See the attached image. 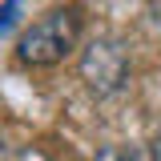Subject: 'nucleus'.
Masks as SVG:
<instances>
[{"label":"nucleus","mask_w":161,"mask_h":161,"mask_svg":"<svg viewBox=\"0 0 161 161\" xmlns=\"http://www.w3.org/2000/svg\"><path fill=\"white\" fill-rule=\"evenodd\" d=\"M80 80L97 97L117 93L121 85L129 80V53L121 48L117 40H93L85 48V57H80Z\"/></svg>","instance_id":"2"},{"label":"nucleus","mask_w":161,"mask_h":161,"mask_svg":"<svg viewBox=\"0 0 161 161\" xmlns=\"http://www.w3.org/2000/svg\"><path fill=\"white\" fill-rule=\"evenodd\" d=\"M97 161H145V157L133 149H105V153H97Z\"/></svg>","instance_id":"3"},{"label":"nucleus","mask_w":161,"mask_h":161,"mask_svg":"<svg viewBox=\"0 0 161 161\" xmlns=\"http://www.w3.org/2000/svg\"><path fill=\"white\" fill-rule=\"evenodd\" d=\"M16 16H20V0H8V4L0 8V32L12 28V20H16Z\"/></svg>","instance_id":"4"},{"label":"nucleus","mask_w":161,"mask_h":161,"mask_svg":"<svg viewBox=\"0 0 161 161\" xmlns=\"http://www.w3.org/2000/svg\"><path fill=\"white\" fill-rule=\"evenodd\" d=\"M153 161H161V133L153 137Z\"/></svg>","instance_id":"5"},{"label":"nucleus","mask_w":161,"mask_h":161,"mask_svg":"<svg viewBox=\"0 0 161 161\" xmlns=\"http://www.w3.org/2000/svg\"><path fill=\"white\" fill-rule=\"evenodd\" d=\"M80 40V12L77 8H53L20 36L16 53L24 64H57Z\"/></svg>","instance_id":"1"}]
</instances>
